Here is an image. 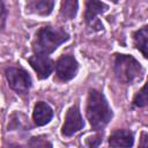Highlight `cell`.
Segmentation results:
<instances>
[{"mask_svg":"<svg viewBox=\"0 0 148 148\" xmlns=\"http://www.w3.org/2000/svg\"><path fill=\"white\" fill-rule=\"evenodd\" d=\"M86 116L91 128L96 132L102 131L110 123L113 117V111L103 92L96 89L89 90L87 97Z\"/></svg>","mask_w":148,"mask_h":148,"instance_id":"1","label":"cell"},{"mask_svg":"<svg viewBox=\"0 0 148 148\" xmlns=\"http://www.w3.org/2000/svg\"><path fill=\"white\" fill-rule=\"evenodd\" d=\"M68 39L69 35L61 28H53L50 25L42 27L35 32L31 43L32 52L34 54L49 56Z\"/></svg>","mask_w":148,"mask_h":148,"instance_id":"2","label":"cell"},{"mask_svg":"<svg viewBox=\"0 0 148 148\" xmlns=\"http://www.w3.org/2000/svg\"><path fill=\"white\" fill-rule=\"evenodd\" d=\"M113 71L117 80L124 84H132L138 80H141L143 75V68L141 64L130 54L117 53L114 56Z\"/></svg>","mask_w":148,"mask_h":148,"instance_id":"3","label":"cell"},{"mask_svg":"<svg viewBox=\"0 0 148 148\" xmlns=\"http://www.w3.org/2000/svg\"><path fill=\"white\" fill-rule=\"evenodd\" d=\"M5 75L9 88L17 94H27L32 86L30 74L21 67H7Z\"/></svg>","mask_w":148,"mask_h":148,"instance_id":"4","label":"cell"},{"mask_svg":"<svg viewBox=\"0 0 148 148\" xmlns=\"http://www.w3.org/2000/svg\"><path fill=\"white\" fill-rule=\"evenodd\" d=\"M79 71V62L72 54H64L61 56L56 62V74L57 77L62 81L67 82L75 77Z\"/></svg>","mask_w":148,"mask_h":148,"instance_id":"5","label":"cell"},{"mask_svg":"<svg viewBox=\"0 0 148 148\" xmlns=\"http://www.w3.org/2000/svg\"><path fill=\"white\" fill-rule=\"evenodd\" d=\"M84 127V121L80 113V109L77 104L72 105L65 116V121L61 126V135L62 136H72L77 133L80 130Z\"/></svg>","mask_w":148,"mask_h":148,"instance_id":"6","label":"cell"},{"mask_svg":"<svg viewBox=\"0 0 148 148\" xmlns=\"http://www.w3.org/2000/svg\"><path fill=\"white\" fill-rule=\"evenodd\" d=\"M109 6L102 1L88 0L86 1V10H84V22L92 31H99L103 29L102 22L97 18V16L104 13Z\"/></svg>","mask_w":148,"mask_h":148,"instance_id":"7","label":"cell"},{"mask_svg":"<svg viewBox=\"0 0 148 148\" xmlns=\"http://www.w3.org/2000/svg\"><path fill=\"white\" fill-rule=\"evenodd\" d=\"M28 62L30 64L32 69L36 72L38 79L40 80L47 79L56 67L54 61L49 56L43 54H32L28 58Z\"/></svg>","mask_w":148,"mask_h":148,"instance_id":"8","label":"cell"},{"mask_svg":"<svg viewBox=\"0 0 148 148\" xmlns=\"http://www.w3.org/2000/svg\"><path fill=\"white\" fill-rule=\"evenodd\" d=\"M108 142L111 148H131L134 145V133L130 130H114Z\"/></svg>","mask_w":148,"mask_h":148,"instance_id":"9","label":"cell"},{"mask_svg":"<svg viewBox=\"0 0 148 148\" xmlns=\"http://www.w3.org/2000/svg\"><path fill=\"white\" fill-rule=\"evenodd\" d=\"M53 117L52 108L43 101H39L35 104L32 111V120L36 126H44L51 121Z\"/></svg>","mask_w":148,"mask_h":148,"instance_id":"10","label":"cell"},{"mask_svg":"<svg viewBox=\"0 0 148 148\" xmlns=\"http://www.w3.org/2000/svg\"><path fill=\"white\" fill-rule=\"evenodd\" d=\"M54 1L52 0H31L25 2V9L28 13L47 16L52 13Z\"/></svg>","mask_w":148,"mask_h":148,"instance_id":"11","label":"cell"},{"mask_svg":"<svg viewBox=\"0 0 148 148\" xmlns=\"http://www.w3.org/2000/svg\"><path fill=\"white\" fill-rule=\"evenodd\" d=\"M133 46L141 52V54L148 59V24L143 25L132 35Z\"/></svg>","mask_w":148,"mask_h":148,"instance_id":"12","label":"cell"},{"mask_svg":"<svg viewBox=\"0 0 148 148\" xmlns=\"http://www.w3.org/2000/svg\"><path fill=\"white\" fill-rule=\"evenodd\" d=\"M79 2L75 0H65L60 3V16L65 20H73L77 14Z\"/></svg>","mask_w":148,"mask_h":148,"instance_id":"13","label":"cell"},{"mask_svg":"<svg viewBox=\"0 0 148 148\" xmlns=\"http://www.w3.org/2000/svg\"><path fill=\"white\" fill-rule=\"evenodd\" d=\"M133 106L135 108H145L148 106V82L134 95L132 101Z\"/></svg>","mask_w":148,"mask_h":148,"instance_id":"14","label":"cell"},{"mask_svg":"<svg viewBox=\"0 0 148 148\" xmlns=\"http://www.w3.org/2000/svg\"><path fill=\"white\" fill-rule=\"evenodd\" d=\"M29 148H52L51 141L45 135L32 136L28 142Z\"/></svg>","mask_w":148,"mask_h":148,"instance_id":"15","label":"cell"},{"mask_svg":"<svg viewBox=\"0 0 148 148\" xmlns=\"http://www.w3.org/2000/svg\"><path fill=\"white\" fill-rule=\"evenodd\" d=\"M103 135H104V133L102 131V132L96 133L95 135L87 136L86 140H84V143H86L87 148H97L103 141Z\"/></svg>","mask_w":148,"mask_h":148,"instance_id":"16","label":"cell"},{"mask_svg":"<svg viewBox=\"0 0 148 148\" xmlns=\"http://www.w3.org/2000/svg\"><path fill=\"white\" fill-rule=\"evenodd\" d=\"M6 18H7V9H6V7H5L3 1H0V21H1V29L5 28Z\"/></svg>","mask_w":148,"mask_h":148,"instance_id":"17","label":"cell"},{"mask_svg":"<svg viewBox=\"0 0 148 148\" xmlns=\"http://www.w3.org/2000/svg\"><path fill=\"white\" fill-rule=\"evenodd\" d=\"M138 148H148V134L146 132H142L140 135V143Z\"/></svg>","mask_w":148,"mask_h":148,"instance_id":"18","label":"cell"},{"mask_svg":"<svg viewBox=\"0 0 148 148\" xmlns=\"http://www.w3.org/2000/svg\"><path fill=\"white\" fill-rule=\"evenodd\" d=\"M10 148H21V147H20V146H12Z\"/></svg>","mask_w":148,"mask_h":148,"instance_id":"19","label":"cell"}]
</instances>
